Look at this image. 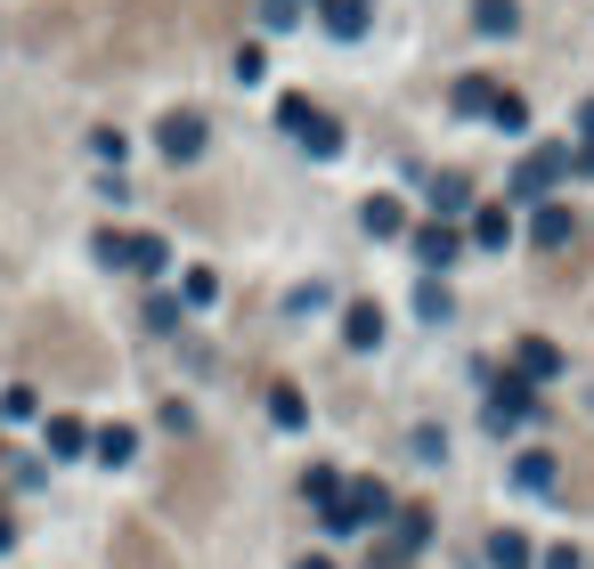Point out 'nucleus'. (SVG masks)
<instances>
[{"instance_id": "nucleus-1", "label": "nucleus", "mask_w": 594, "mask_h": 569, "mask_svg": "<svg viewBox=\"0 0 594 569\" xmlns=\"http://www.w3.org/2000/svg\"><path fill=\"white\" fill-rule=\"evenodd\" d=\"M179 25V0H114L107 33L90 41V74H122V66H147V57L172 41Z\"/></svg>"}, {"instance_id": "nucleus-2", "label": "nucleus", "mask_w": 594, "mask_h": 569, "mask_svg": "<svg viewBox=\"0 0 594 569\" xmlns=\"http://www.w3.org/2000/svg\"><path fill=\"white\" fill-rule=\"evenodd\" d=\"M66 326H74V318H57V309H41L25 342H33V350H50V358H66L74 374H107V350H98L90 333H66Z\"/></svg>"}, {"instance_id": "nucleus-3", "label": "nucleus", "mask_w": 594, "mask_h": 569, "mask_svg": "<svg viewBox=\"0 0 594 569\" xmlns=\"http://www.w3.org/2000/svg\"><path fill=\"white\" fill-rule=\"evenodd\" d=\"M392 513V496H383V480H351V489L326 496V529H366V521Z\"/></svg>"}, {"instance_id": "nucleus-4", "label": "nucleus", "mask_w": 594, "mask_h": 569, "mask_svg": "<svg viewBox=\"0 0 594 569\" xmlns=\"http://www.w3.org/2000/svg\"><path fill=\"white\" fill-rule=\"evenodd\" d=\"M155 139H163V155H172V163H196V155H204V114H196V107L163 114V131H155Z\"/></svg>"}, {"instance_id": "nucleus-5", "label": "nucleus", "mask_w": 594, "mask_h": 569, "mask_svg": "<svg viewBox=\"0 0 594 569\" xmlns=\"http://www.w3.org/2000/svg\"><path fill=\"white\" fill-rule=\"evenodd\" d=\"M98 252H107V261H122V269H163V244L155 237H122V228H107V237H98Z\"/></svg>"}, {"instance_id": "nucleus-6", "label": "nucleus", "mask_w": 594, "mask_h": 569, "mask_svg": "<svg viewBox=\"0 0 594 569\" xmlns=\"http://www.w3.org/2000/svg\"><path fill=\"white\" fill-rule=\"evenodd\" d=\"M114 561H122V569H172V561H163V545H155L147 529H122V537H114Z\"/></svg>"}, {"instance_id": "nucleus-7", "label": "nucleus", "mask_w": 594, "mask_h": 569, "mask_svg": "<svg viewBox=\"0 0 594 569\" xmlns=\"http://www.w3.org/2000/svg\"><path fill=\"white\" fill-rule=\"evenodd\" d=\"M342 333H351V350H375V342H383V309H375V302H351Z\"/></svg>"}, {"instance_id": "nucleus-8", "label": "nucleus", "mask_w": 594, "mask_h": 569, "mask_svg": "<svg viewBox=\"0 0 594 569\" xmlns=\"http://www.w3.org/2000/svg\"><path fill=\"white\" fill-rule=\"evenodd\" d=\"M90 448L107 456V463H131V456H139V431H131V424H107V431L90 439Z\"/></svg>"}, {"instance_id": "nucleus-9", "label": "nucleus", "mask_w": 594, "mask_h": 569, "mask_svg": "<svg viewBox=\"0 0 594 569\" xmlns=\"http://www.w3.org/2000/svg\"><path fill=\"white\" fill-rule=\"evenodd\" d=\"M473 25H481V33H514L521 9H514V0H473Z\"/></svg>"}, {"instance_id": "nucleus-10", "label": "nucleus", "mask_w": 594, "mask_h": 569, "mask_svg": "<svg viewBox=\"0 0 594 569\" xmlns=\"http://www.w3.org/2000/svg\"><path fill=\"white\" fill-rule=\"evenodd\" d=\"M90 448V431H81V415H57L50 424V456H81Z\"/></svg>"}, {"instance_id": "nucleus-11", "label": "nucleus", "mask_w": 594, "mask_h": 569, "mask_svg": "<svg viewBox=\"0 0 594 569\" xmlns=\"http://www.w3.org/2000/svg\"><path fill=\"white\" fill-rule=\"evenodd\" d=\"M432 204H440V212H464V204H473V179H464V172H440Z\"/></svg>"}, {"instance_id": "nucleus-12", "label": "nucleus", "mask_w": 594, "mask_h": 569, "mask_svg": "<svg viewBox=\"0 0 594 569\" xmlns=\"http://www.w3.org/2000/svg\"><path fill=\"white\" fill-rule=\"evenodd\" d=\"M554 172H562V155H529L521 172H514V187H521V196H538V187L554 179Z\"/></svg>"}, {"instance_id": "nucleus-13", "label": "nucleus", "mask_w": 594, "mask_h": 569, "mask_svg": "<svg viewBox=\"0 0 594 569\" xmlns=\"http://www.w3.org/2000/svg\"><path fill=\"white\" fill-rule=\"evenodd\" d=\"M488 561H497V569H529V545L514 529H497V537H488Z\"/></svg>"}, {"instance_id": "nucleus-14", "label": "nucleus", "mask_w": 594, "mask_h": 569, "mask_svg": "<svg viewBox=\"0 0 594 569\" xmlns=\"http://www.w3.org/2000/svg\"><path fill=\"white\" fill-rule=\"evenodd\" d=\"M554 366H562V358H554V342H521V374H529V383H546Z\"/></svg>"}, {"instance_id": "nucleus-15", "label": "nucleus", "mask_w": 594, "mask_h": 569, "mask_svg": "<svg viewBox=\"0 0 594 569\" xmlns=\"http://www.w3.org/2000/svg\"><path fill=\"white\" fill-rule=\"evenodd\" d=\"M529 237H538V244H562V237H570V212H562V204H546V212L529 220Z\"/></svg>"}, {"instance_id": "nucleus-16", "label": "nucleus", "mask_w": 594, "mask_h": 569, "mask_svg": "<svg viewBox=\"0 0 594 569\" xmlns=\"http://www.w3.org/2000/svg\"><path fill=\"white\" fill-rule=\"evenodd\" d=\"M416 252H424L432 269H448V261H457V237H448V228H424V237H416Z\"/></svg>"}, {"instance_id": "nucleus-17", "label": "nucleus", "mask_w": 594, "mask_h": 569, "mask_svg": "<svg viewBox=\"0 0 594 569\" xmlns=\"http://www.w3.org/2000/svg\"><path fill=\"white\" fill-rule=\"evenodd\" d=\"M270 415H277L285 431H294V424H301V415H310V407H301V391H294V383H277V391H270Z\"/></svg>"}, {"instance_id": "nucleus-18", "label": "nucleus", "mask_w": 594, "mask_h": 569, "mask_svg": "<svg viewBox=\"0 0 594 569\" xmlns=\"http://www.w3.org/2000/svg\"><path fill=\"white\" fill-rule=\"evenodd\" d=\"M514 480H521V489H554V456H521Z\"/></svg>"}, {"instance_id": "nucleus-19", "label": "nucleus", "mask_w": 594, "mask_h": 569, "mask_svg": "<svg viewBox=\"0 0 594 569\" xmlns=\"http://www.w3.org/2000/svg\"><path fill=\"white\" fill-rule=\"evenodd\" d=\"M326 25H334V33H366V0H334V9H326Z\"/></svg>"}, {"instance_id": "nucleus-20", "label": "nucleus", "mask_w": 594, "mask_h": 569, "mask_svg": "<svg viewBox=\"0 0 594 569\" xmlns=\"http://www.w3.org/2000/svg\"><path fill=\"white\" fill-rule=\"evenodd\" d=\"M301 139H310V155H334V146H342V122H326V114H310V131H301Z\"/></svg>"}, {"instance_id": "nucleus-21", "label": "nucleus", "mask_w": 594, "mask_h": 569, "mask_svg": "<svg viewBox=\"0 0 594 569\" xmlns=\"http://www.w3.org/2000/svg\"><path fill=\"white\" fill-rule=\"evenodd\" d=\"M366 228H375V237H399V204L375 196V204H366Z\"/></svg>"}, {"instance_id": "nucleus-22", "label": "nucleus", "mask_w": 594, "mask_h": 569, "mask_svg": "<svg viewBox=\"0 0 594 569\" xmlns=\"http://www.w3.org/2000/svg\"><path fill=\"white\" fill-rule=\"evenodd\" d=\"M424 537H432V513H424V504H407V513H399V545H424Z\"/></svg>"}, {"instance_id": "nucleus-23", "label": "nucleus", "mask_w": 594, "mask_h": 569, "mask_svg": "<svg viewBox=\"0 0 594 569\" xmlns=\"http://www.w3.org/2000/svg\"><path fill=\"white\" fill-rule=\"evenodd\" d=\"M57 33H66V17H57V9H41V17H25V41H57Z\"/></svg>"}, {"instance_id": "nucleus-24", "label": "nucleus", "mask_w": 594, "mask_h": 569, "mask_svg": "<svg viewBox=\"0 0 594 569\" xmlns=\"http://www.w3.org/2000/svg\"><path fill=\"white\" fill-rule=\"evenodd\" d=\"M473 237L481 244H505V212H473Z\"/></svg>"}, {"instance_id": "nucleus-25", "label": "nucleus", "mask_w": 594, "mask_h": 569, "mask_svg": "<svg viewBox=\"0 0 594 569\" xmlns=\"http://www.w3.org/2000/svg\"><path fill=\"white\" fill-rule=\"evenodd\" d=\"M546 569H579V554H570V545H554V554H546Z\"/></svg>"}, {"instance_id": "nucleus-26", "label": "nucleus", "mask_w": 594, "mask_h": 569, "mask_svg": "<svg viewBox=\"0 0 594 569\" xmlns=\"http://www.w3.org/2000/svg\"><path fill=\"white\" fill-rule=\"evenodd\" d=\"M9 545H16V529H9V521H0V554H9Z\"/></svg>"}, {"instance_id": "nucleus-27", "label": "nucleus", "mask_w": 594, "mask_h": 569, "mask_svg": "<svg viewBox=\"0 0 594 569\" xmlns=\"http://www.w3.org/2000/svg\"><path fill=\"white\" fill-rule=\"evenodd\" d=\"M301 569H334V561H301Z\"/></svg>"}]
</instances>
